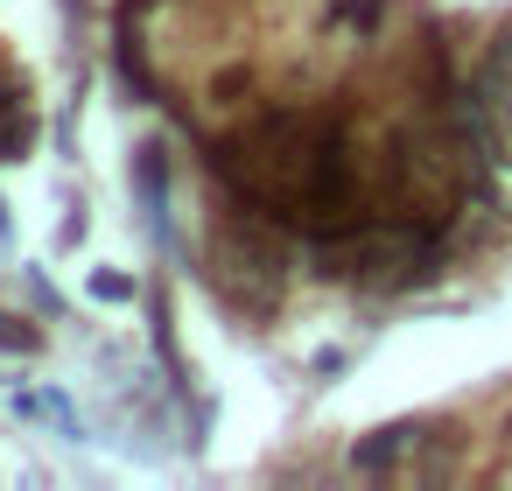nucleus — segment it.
<instances>
[{
	"label": "nucleus",
	"mask_w": 512,
	"mask_h": 491,
	"mask_svg": "<svg viewBox=\"0 0 512 491\" xmlns=\"http://www.w3.org/2000/svg\"><path fill=\"white\" fill-rule=\"evenodd\" d=\"M491 106H498V141L512 148V57H505V71L491 64Z\"/></svg>",
	"instance_id": "f257e3e1"
}]
</instances>
